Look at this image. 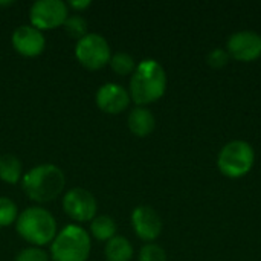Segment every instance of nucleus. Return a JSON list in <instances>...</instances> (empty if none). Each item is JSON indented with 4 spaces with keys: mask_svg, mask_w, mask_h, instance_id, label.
Instances as JSON below:
<instances>
[{
    "mask_svg": "<svg viewBox=\"0 0 261 261\" xmlns=\"http://www.w3.org/2000/svg\"><path fill=\"white\" fill-rule=\"evenodd\" d=\"M23 167L21 162L12 154L0 156V179L6 184H17L21 179Z\"/></svg>",
    "mask_w": 261,
    "mask_h": 261,
    "instance_id": "obj_15",
    "label": "nucleus"
},
{
    "mask_svg": "<svg viewBox=\"0 0 261 261\" xmlns=\"http://www.w3.org/2000/svg\"><path fill=\"white\" fill-rule=\"evenodd\" d=\"M107 261H130L133 258V246L125 237H113L104 249Z\"/></svg>",
    "mask_w": 261,
    "mask_h": 261,
    "instance_id": "obj_14",
    "label": "nucleus"
},
{
    "mask_svg": "<svg viewBox=\"0 0 261 261\" xmlns=\"http://www.w3.org/2000/svg\"><path fill=\"white\" fill-rule=\"evenodd\" d=\"M17 232L28 243L43 246L54 242L57 236V222L49 211L32 206L18 216Z\"/></svg>",
    "mask_w": 261,
    "mask_h": 261,
    "instance_id": "obj_3",
    "label": "nucleus"
},
{
    "mask_svg": "<svg viewBox=\"0 0 261 261\" xmlns=\"http://www.w3.org/2000/svg\"><path fill=\"white\" fill-rule=\"evenodd\" d=\"M54 261H86L90 254V237L76 225H69L58 232L52 242Z\"/></svg>",
    "mask_w": 261,
    "mask_h": 261,
    "instance_id": "obj_5",
    "label": "nucleus"
},
{
    "mask_svg": "<svg viewBox=\"0 0 261 261\" xmlns=\"http://www.w3.org/2000/svg\"><path fill=\"white\" fill-rule=\"evenodd\" d=\"M128 128L130 132L138 136V138H145L148 136L154 127H156V118L154 115L147 109V107H135L130 113H128V119H127Z\"/></svg>",
    "mask_w": 261,
    "mask_h": 261,
    "instance_id": "obj_13",
    "label": "nucleus"
},
{
    "mask_svg": "<svg viewBox=\"0 0 261 261\" xmlns=\"http://www.w3.org/2000/svg\"><path fill=\"white\" fill-rule=\"evenodd\" d=\"M64 185L66 179L63 171L52 164L34 167L21 177L23 191L29 196V199L38 203L55 200L64 190Z\"/></svg>",
    "mask_w": 261,
    "mask_h": 261,
    "instance_id": "obj_2",
    "label": "nucleus"
},
{
    "mask_svg": "<svg viewBox=\"0 0 261 261\" xmlns=\"http://www.w3.org/2000/svg\"><path fill=\"white\" fill-rule=\"evenodd\" d=\"M167 90V73L162 64L153 58L142 60L130 80V98L141 107L156 102Z\"/></svg>",
    "mask_w": 261,
    "mask_h": 261,
    "instance_id": "obj_1",
    "label": "nucleus"
},
{
    "mask_svg": "<svg viewBox=\"0 0 261 261\" xmlns=\"http://www.w3.org/2000/svg\"><path fill=\"white\" fill-rule=\"evenodd\" d=\"M63 208L66 214L76 222H89L96 217V199L84 188L70 190L63 199Z\"/></svg>",
    "mask_w": 261,
    "mask_h": 261,
    "instance_id": "obj_8",
    "label": "nucleus"
},
{
    "mask_svg": "<svg viewBox=\"0 0 261 261\" xmlns=\"http://www.w3.org/2000/svg\"><path fill=\"white\" fill-rule=\"evenodd\" d=\"M14 222H17V205L8 197H0V228L9 226Z\"/></svg>",
    "mask_w": 261,
    "mask_h": 261,
    "instance_id": "obj_19",
    "label": "nucleus"
},
{
    "mask_svg": "<svg viewBox=\"0 0 261 261\" xmlns=\"http://www.w3.org/2000/svg\"><path fill=\"white\" fill-rule=\"evenodd\" d=\"M255 164L254 147L242 139H236L222 147L217 156V167L220 173L229 179H240L246 176Z\"/></svg>",
    "mask_w": 261,
    "mask_h": 261,
    "instance_id": "obj_4",
    "label": "nucleus"
},
{
    "mask_svg": "<svg viewBox=\"0 0 261 261\" xmlns=\"http://www.w3.org/2000/svg\"><path fill=\"white\" fill-rule=\"evenodd\" d=\"M228 54L229 57L249 63L257 60L261 55V35L255 31H237L228 40Z\"/></svg>",
    "mask_w": 261,
    "mask_h": 261,
    "instance_id": "obj_9",
    "label": "nucleus"
},
{
    "mask_svg": "<svg viewBox=\"0 0 261 261\" xmlns=\"http://www.w3.org/2000/svg\"><path fill=\"white\" fill-rule=\"evenodd\" d=\"M69 17L67 5L61 0H38L31 6L29 18L38 31L63 26Z\"/></svg>",
    "mask_w": 261,
    "mask_h": 261,
    "instance_id": "obj_7",
    "label": "nucleus"
},
{
    "mask_svg": "<svg viewBox=\"0 0 261 261\" xmlns=\"http://www.w3.org/2000/svg\"><path fill=\"white\" fill-rule=\"evenodd\" d=\"M229 54H228V50L226 49H223V47H216V49H213L210 54H208V57H206V61H208V64L211 66V67H214V69H220V67H225L228 63H229Z\"/></svg>",
    "mask_w": 261,
    "mask_h": 261,
    "instance_id": "obj_21",
    "label": "nucleus"
},
{
    "mask_svg": "<svg viewBox=\"0 0 261 261\" xmlns=\"http://www.w3.org/2000/svg\"><path fill=\"white\" fill-rule=\"evenodd\" d=\"M139 261H167V252L154 243H147L139 252Z\"/></svg>",
    "mask_w": 261,
    "mask_h": 261,
    "instance_id": "obj_20",
    "label": "nucleus"
},
{
    "mask_svg": "<svg viewBox=\"0 0 261 261\" xmlns=\"http://www.w3.org/2000/svg\"><path fill=\"white\" fill-rule=\"evenodd\" d=\"M90 231L92 236L96 240L101 242H109L115 237L116 234V223L112 217L109 216H98L92 220L90 223Z\"/></svg>",
    "mask_w": 261,
    "mask_h": 261,
    "instance_id": "obj_16",
    "label": "nucleus"
},
{
    "mask_svg": "<svg viewBox=\"0 0 261 261\" xmlns=\"http://www.w3.org/2000/svg\"><path fill=\"white\" fill-rule=\"evenodd\" d=\"M132 226L136 236L147 243L154 242L162 232L161 216L158 214L156 210H153L151 206H145V205H141L133 210Z\"/></svg>",
    "mask_w": 261,
    "mask_h": 261,
    "instance_id": "obj_10",
    "label": "nucleus"
},
{
    "mask_svg": "<svg viewBox=\"0 0 261 261\" xmlns=\"http://www.w3.org/2000/svg\"><path fill=\"white\" fill-rule=\"evenodd\" d=\"M12 46L23 57H37L44 50L46 40L41 31L34 26H18L12 34Z\"/></svg>",
    "mask_w": 261,
    "mask_h": 261,
    "instance_id": "obj_11",
    "label": "nucleus"
},
{
    "mask_svg": "<svg viewBox=\"0 0 261 261\" xmlns=\"http://www.w3.org/2000/svg\"><path fill=\"white\" fill-rule=\"evenodd\" d=\"M90 3H92L90 0H72V2H69V6L76 9V11H83V9L89 8Z\"/></svg>",
    "mask_w": 261,
    "mask_h": 261,
    "instance_id": "obj_23",
    "label": "nucleus"
},
{
    "mask_svg": "<svg viewBox=\"0 0 261 261\" xmlns=\"http://www.w3.org/2000/svg\"><path fill=\"white\" fill-rule=\"evenodd\" d=\"M110 66H112L115 73L122 75V76L133 73L136 69L135 58L127 52H118L113 57H110Z\"/></svg>",
    "mask_w": 261,
    "mask_h": 261,
    "instance_id": "obj_17",
    "label": "nucleus"
},
{
    "mask_svg": "<svg viewBox=\"0 0 261 261\" xmlns=\"http://www.w3.org/2000/svg\"><path fill=\"white\" fill-rule=\"evenodd\" d=\"M130 93L119 84L107 83L96 92V104L104 113H122L130 104Z\"/></svg>",
    "mask_w": 261,
    "mask_h": 261,
    "instance_id": "obj_12",
    "label": "nucleus"
},
{
    "mask_svg": "<svg viewBox=\"0 0 261 261\" xmlns=\"http://www.w3.org/2000/svg\"><path fill=\"white\" fill-rule=\"evenodd\" d=\"M15 261H49V257L40 248H26L18 252Z\"/></svg>",
    "mask_w": 261,
    "mask_h": 261,
    "instance_id": "obj_22",
    "label": "nucleus"
},
{
    "mask_svg": "<svg viewBox=\"0 0 261 261\" xmlns=\"http://www.w3.org/2000/svg\"><path fill=\"white\" fill-rule=\"evenodd\" d=\"M64 29L66 32L76 40H81L83 37L87 35V21L86 18H83L81 15H72L67 17V20L64 21Z\"/></svg>",
    "mask_w": 261,
    "mask_h": 261,
    "instance_id": "obj_18",
    "label": "nucleus"
},
{
    "mask_svg": "<svg viewBox=\"0 0 261 261\" xmlns=\"http://www.w3.org/2000/svg\"><path fill=\"white\" fill-rule=\"evenodd\" d=\"M78 61L89 70H98L110 63V46L99 34H87L78 40L75 47Z\"/></svg>",
    "mask_w": 261,
    "mask_h": 261,
    "instance_id": "obj_6",
    "label": "nucleus"
}]
</instances>
